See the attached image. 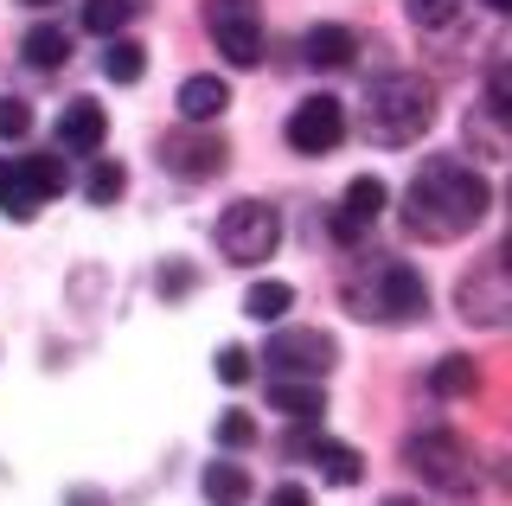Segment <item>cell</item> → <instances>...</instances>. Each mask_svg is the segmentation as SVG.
Listing matches in <instances>:
<instances>
[{
  "label": "cell",
  "instance_id": "cell-25",
  "mask_svg": "<svg viewBox=\"0 0 512 506\" xmlns=\"http://www.w3.org/2000/svg\"><path fill=\"white\" fill-rule=\"evenodd\" d=\"M0 205H7V218H20V225L39 212V199L20 186V161H0Z\"/></svg>",
  "mask_w": 512,
  "mask_h": 506
},
{
  "label": "cell",
  "instance_id": "cell-34",
  "mask_svg": "<svg viewBox=\"0 0 512 506\" xmlns=\"http://www.w3.org/2000/svg\"><path fill=\"white\" fill-rule=\"evenodd\" d=\"M20 7H58V0H20Z\"/></svg>",
  "mask_w": 512,
  "mask_h": 506
},
{
  "label": "cell",
  "instance_id": "cell-28",
  "mask_svg": "<svg viewBox=\"0 0 512 506\" xmlns=\"http://www.w3.org/2000/svg\"><path fill=\"white\" fill-rule=\"evenodd\" d=\"M32 135V109L20 97H0V141H26Z\"/></svg>",
  "mask_w": 512,
  "mask_h": 506
},
{
  "label": "cell",
  "instance_id": "cell-30",
  "mask_svg": "<svg viewBox=\"0 0 512 506\" xmlns=\"http://www.w3.org/2000/svg\"><path fill=\"white\" fill-rule=\"evenodd\" d=\"M269 506H314V500H308V487L288 481V487H276V494H269Z\"/></svg>",
  "mask_w": 512,
  "mask_h": 506
},
{
  "label": "cell",
  "instance_id": "cell-15",
  "mask_svg": "<svg viewBox=\"0 0 512 506\" xmlns=\"http://www.w3.org/2000/svg\"><path fill=\"white\" fill-rule=\"evenodd\" d=\"M301 52H308V65H320V71H340V65L359 58V39H352L346 26H308Z\"/></svg>",
  "mask_w": 512,
  "mask_h": 506
},
{
  "label": "cell",
  "instance_id": "cell-2",
  "mask_svg": "<svg viewBox=\"0 0 512 506\" xmlns=\"http://www.w3.org/2000/svg\"><path fill=\"white\" fill-rule=\"evenodd\" d=\"M436 129V84L416 71H384L365 84V141L378 148H410L416 135Z\"/></svg>",
  "mask_w": 512,
  "mask_h": 506
},
{
  "label": "cell",
  "instance_id": "cell-18",
  "mask_svg": "<svg viewBox=\"0 0 512 506\" xmlns=\"http://www.w3.org/2000/svg\"><path fill=\"white\" fill-rule=\"evenodd\" d=\"M250 487H256V481H250L237 462H212V468H205V500H218V506H244Z\"/></svg>",
  "mask_w": 512,
  "mask_h": 506
},
{
  "label": "cell",
  "instance_id": "cell-23",
  "mask_svg": "<svg viewBox=\"0 0 512 506\" xmlns=\"http://www.w3.org/2000/svg\"><path fill=\"white\" fill-rule=\"evenodd\" d=\"M128 0H84V33H96V39H116L122 26H128Z\"/></svg>",
  "mask_w": 512,
  "mask_h": 506
},
{
  "label": "cell",
  "instance_id": "cell-33",
  "mask_svg": "<svg viewBox=\"0 0 512 506\" xmlns=\"http://www.w3.org/2000/svg\"><path fill=\"white\" fill-rule=\"evenodd\" d=\"M378 506H416V500L410 494H391V500H378Z\"/></svg>",
  "mask_w": 512,
  "mask_h": 506
},
{
  "label": "cell",
  "instance_id": "cell-24",
  "mask_svg": "<svg viewBox=\"0 0 512 506\" xmlns=\"http://www.w3.org/2000/svg\"><path fill=\"white\" fill-rule=\"evenodd\" d=\"M122 193H128V173H122L116 161H96L90 180H84V199H90V205H116Z\"/></svg>",
  "mask_w": 512,
  "mask_h": 506
},
{
  "label": "cell",
  "instance_id": "cell-32",
  "mask_svg": "<svg viewBox=\"0 0 512 506\" xmlns=\"http://www.w3.org/2000/svg\"><path fill=\"white\" fill-rule=\"evenodd\" d=\"M71 506H109L103 494H90V487H77V494H71Z\"/></svg>",
  "mask_w": 512,
  "mask_h": 506
},
{
  "label": "cell",
  "instance_id": "cell-13",
  "mask_svg": "<svg viewBox=\"0 0 512 506\" xmlns=\"http://www.w3.org/2000/svg\"><path fill=\"white\" fill-rule=\"evenodd\" d=\"M301 449H308V462L327 474L333 487H359V481H365V455H359V449H346V442L314 436V442H301Z\"/></svg>",
  "mask_w": 512,
  "mask_h": 506
},
{
  "label": "cell",
  "instance_id": "cell-7",
  "mask_svg": "<svg viewBox=\"0 0 512 506\" xmlns=\"http://www.w3.org/2000/svg\"><path fill=\"white\" fill-rule=\"evenodd\" d=\"M455 308H461V321H474V327H506V314H512V282H506V257H500V250H493V257L455 289Z\"/></svg>",
  "mask_w": 512,
  "mask_h": 506
},
{
  "label": "cell",
  "instance_id": "cell-8",
  "mask_svg": "<svg viewBox=\"0 0 512 506\" xmlns=\"http://www.w3.org/2000/svg\"><path fill=\"white\" fill-rule=\"evenodd\" d=\"M346 141V109L340 97H308L288 109V148L295 154H333Z\"/></svg>",
  "mask_w": 512,
  "mask_h": 506
},
{
  "label": "cell",
  "instance_id": "cell-19",
  "mask_svg": "<svg viewBox=\"0 0 512 506\" xmlns=\"http://www.w3.org/2000/svg\"><path fill=\"white\" fill-rule=\"evenodd\" d=\"M20 186H26L39 205L58 199V193H64V161H58V154H32V161H20Z\"/></svg>",
  "mask_w": 512,
  "mask_h": 506
},
{
  "label": "cell",
  "instance_id": "cell-5",
  "mask_svg": "<svg viewBox=\"0 0 512 506\" xmlns=\"http://www.w3.org/2000/svg\"><path fill=\"white\" fill-rule=\"evenodd\" d=\"M333 359H340V346H333V334H320V327H282V334L263 346L269 378H327Z\"/></svg>",
  "mask_w": 512,
  "mask_h": 506
},
{
  "label": "cell",
  "instance_id": "cell-22",
  "mask_svg": "<svg viewBox=\"0 0 512 506\" xmlns=\"http://www.w3.org/2000/svg\"><path fill=\"white\" fill-rule=\"evenodd\" d=\"M288 308H295V289H288V282H256V289L244 295V314H250V321H282Z\"/></svg>",
  "mask_w": 512,
  "mask_h": 506
},
{
  "label": "cell",
  "instance_id": "cell-29",
  "mask_svg": "<svg viewBox=\"0 0 512 506\" xmlns=\"http://www.w3.org/2000/svg\"><path fill=\"white\" fill-rule=\"evenodd\" d=\"M256 359L244 353V346H218V385H244Z\"/></svg>",
  "mask_w": 512,
  "mask_h": 506
},
{
  "label": "cell",
  "instance_id": "cell-21",
  "mask_svg": "<svg viewBox=\"0 0 512 506\" xmlns=\"http://www.w3.org/2000/svg\"><path fill=\"white\" fill-rule=\"evenodd\" d=\"M474 385H480V372H474V359H461V353L436 359V372H429V391H436V398H468Z\"/></svg>",
  "mask_w": 512,
  "mask_h": 506
},
{
  "label": "cell",
  "instance_id": "cell-17",
  "mask_svg": "<svg viewBox=\"0 0 512 506\" xmlns=\"http://www.w3.org/2000/svg\"><path fill=\"white\" fill-rule=\"evenodd\" d=\"M20 52H26V65H39V71H64V58H71V33H64V26H32Z\"/></svg>",
  "mask_w": 512,
  "mask_h": 506
},
{
  "label": "cell",
  "instance_id": "cell-9",
  "mask_svg": "<svg viewBox=\"0 0 512 506\" xmlns=\"http://www.w3.org/2000/svg\"><path fill=\"white\" fill-rule=\"evenodd\" d=\"M429 314V289L410 263H378L372 276V321H423Z\"/></svg>",
  "mask_w": 512,
  "mask_h": 506
},
{
  "label": "cell",
  "instance_id": "cell-3",
  "mask_svg": "<svg viewBox=\"0 0 512 506\" xmlns=\"http://www.w3.org/2000/svg\"><path fill=\"white\" fill-rule=\"evenodd\" d=\"M282 244V218L263 199H231L218 212V250L224 263H269Z\"/></svg>",
  "mask_w": 512,
  "mask_h": 506
},
{
  "label": "cell",
  "instance_id": "cell-35",
  "mask_svg": "<svg viewBox=\"0 0 512 506\" xmlns=\"http://www.w3.org/2000/svg\"><path fill=\"white\" fill-rule=\"evenodd\" d=\"M487 7H493V13H506V7H512V0H487Z\"/></svg>",
  "mask_w": 512,
  "mask_h": 506
},
{
  "label": "cell",
  "instance_id": "cell-16",
  "mask_svg": "<svg viewBox=\"0 0 512 506\" xmlns=\"http://www.w3.org/2000/svg\"><path fill=\"white\" fill-rule=\"evenodd\" d=\"M269 404L288 417H327V391L320 378H269Z\"/></svg>",
  "mask_w": 512,
  "mask_h": 506
},
{
  "label": "cell",
  "instance_id": "cell-11",
  "mask_svg": "<svg viewBox=\"0 0 512 506\" xmlns=\"http://www.w3.org/2000/svg\"><path fill=\"white\" fill-rule=\"evenodd\" d=\"M160 154H167V167L180 173V180H212L224 167V141L218 135H167Z\"/></svg>",
  "mask_w": 512,
  "mask_h": 506
},
{
  "label": "cell",
  "instance_id": "cell-12",
  "mask_svg": "<svg viewBox=\"0 0 512 506\" xmlns=\"http://www.w3.org/2000/svg\"><path fill=\"white\" fill-rule=\"evenodd\" d=\"M224 109H231V84L212 71H199V77H186L180 84V116L192 122V129H205V122H218Z\"/></svg>",
  "mask_w": 512,
  "mask_h": 506
},
{
  "label": "cell",
  "instance_id": "cell-20",
  "mask_svg": "<svg viewBox=\"0 0 512 506\" xmlns=\"http://www.w3.org/2000/svg\"><path fill=\"white\" fill-rule=\"evenodd\" d=\"M141 71H148V52H141L135 39H109L103 45V77L109 84H141Z\"/></svg>",
  "mask_w": 512,
  "mask_h": 506
},
{
  "label": "cell",
  "instance_id": "cell-26",
  "mask_svg": "<svg viewBox=\"0 0 512 506\" xmlns=\"http://www.w3.org/2000/svg\"><path fill=\"white\" fill-rule=\"evenodd\" d=\"M404 13H410V26H423V33H442V26H455L461 0H404Z\"/></svg>",
  "mask_w": 512,
  "mask_h": 506
},
{
  "label": "cell",
  "instance_id": "cell-1",
  "mask_svg": "<svg viewBox=\"0 0 512 506\" xmlns=\"http://www.w3.org/2000/svg\"><path fill=\"white\" fill-rule=\"evenodd\" d=\"M493 205V186L468 161H423L404 193V231L423 244H455L468 237Z\"/></svg>",
  "mask_w": 512,
  "mask_h": 506
},
{
  "label": "cell",
  "instance_id": "cell-6",
  "mask_svg": "<svg viewBox=\"0 0 512 506\" xmlns=\"http://www.w3.org/2000/svg\"><path fill=\"white\" fill-rule=\"evenodd\" d=\"M205 26L237 71L263 65V7L256 0H205Z\"/></svg>",
  "mask_w": 512,
  "mask_h": 506
},
{
  "label": "cell",
  "instance_id": "cell-10",
  "mask_svg": "<svg viewBox=\"0 0 512 506\" xmlns=\"http://www.w3.org/2000/svg\"><path fill=\"white\" fill-rule=\"evenodd\" d=\"M103 141H109V109L96 97H77L58 109V148L64 154H96Z\"/></svg>",
  "mask_w": 512,
  "mask_h": 506
},
{
  "label": "cell",
  "instance_id": "cell-27",
  "mask_svg": "<svg viewBox=\"0 0 512 506\" xmlns=\"http://www.w3.org/2000/svg\"><path fill=\"white\" fill-rule=\"evenodd\" d=\"M218 442H224V449H250V442H256L250 410H224V417H218Z\"/></svg>",
  "mask_w": 512,
  "mask_h": 506
},
{
  "label": "cell",
  "instance_id": "cell-31",
  "mask_svg": "<svg viewBox=\"0 0 512 506\" xmlns=\"http://www.w3.org/2000/svg\"><path fill=\"white\" fill-rule=\"evenodd\" d=\"M160 289H167V295H186V289H192V270H167V282H160Z\"/></svg>",
  "mask_w": 512,
  "mask_h": 506
},
{
  "label": "cell",
  "instance_id": "cell-14",
  "mask_svg": "<svg viewBox=\"0 0 512 506\" xmlns=\"http://www.w3.org/2000/svg\"><path fill=\"white\" fill-rule=\"evenodd\" d=\"M378 212H384V180H378V173H359V180L346 186V212L333 218V231H340V237H359Z\"/></svg>",
  "mask_w": 512,
  "mask_h": 506
},
{
  "label": "cell",
  "instance_id": "cell-4",
  "mask_svg": "<svg viewBox=\"0 0 512 506\" xmlns=\"http://www.w3.org/2000/svg\"><path fill=\"white\" fill-rule=\"evenodd\" d=\"M404 462L423 474L436 494H468L474 487V455H468V442H461L455 430H442V423H429V430H416L404 442Z\"/></svg>",
  "mask_w": 512,
  "mask_h": 506
}]
</instances>
